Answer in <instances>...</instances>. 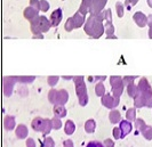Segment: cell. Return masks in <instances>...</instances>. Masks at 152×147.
<instances>
[{"instance_id": "6da1fadb", "label": "cell", "mask_w": 152, "mask_h": 147, "mask_svg": "<svg viewBox=\"0 0 152 147\" xmlns=\"http://www.w3.org/2000/svg\"><path fill=\"white\" fill-rule=\"evenodd\" d=\"M103 14L99 13L96 15H91L88 17V20L86 21L85 24V32L86 34H88L89 37L94 39L99 38L104 31H105V26H103Z\"/></svg>"}, {"instance_id": "7a4b0ae2", "label": "cell", "mask_w": 152, "mask_h": 147, "mask_svg": "<svg viewBox=\"0 0 152 147\" xmlns=\"http://www.w3.org/2000/svg\"><path fill=\"white\" fill-rule=\"evenodd\" d=\"M31 32L34 34H42L47 32L50 26H53L50 21L47 20L46 16H39L37 18H34L33 21H31Z\"/></svg>"}, {"instance_id": "3957f363", "label": "cell", "mask_w": 152, "mask_h": 147, "mask_svg": "<svg viewBox=\"0 0 152 147\" xmlns=\"http://www.w3.org/2000/svg\"><path fill=\"white\" fill-rule=\"evenodd\" d=\"M75 85H76V93L79 99V104L81 106H86L88 103V95H87V89H86V83L84 82L83 77H73Z\"/></svg>"}, {"instance_id": "277c9868", "label": "cell", "mask_w": 152, "mask_h": 147, "mask_svg": "<svg viewBox=\"0 0 152 147\" xmlns=\"http://www.w3.org/2000/svg\"><path fill=\"white\" fill-rule=\"evenodd\" d=\"M107 1V0H83L81 5L87 8L91 15H96V14L102 13Z\"/></svg>"}, {"instance_id": "5b68a950", "label": "cell", "mask_w": 152, "mask_h": 147, "mask_svg": "<svg viewBox=\"0 0 152 147\" xmlns=\"http://www.w3.org/2000/svg\"><path fill=\"white\" fill-rule=\"evenodd\" d=\"M110 83L112 85V93H113V97L119 98L121 96L122 91H124V80L120 77H110Z\"/></svg>"}, {"instance_id": "8992f818", "label": "cell", "mask_w": 152, "mask_h": 147, "mask_svg": "<svg viewBox=\"0 0 152 147\" xmlns=\"http://www.w3.org/2000/svg\"><path fill=\"white\" fill-rule=\"evenodd\" d=\"M137 87H138V90L143 93L145 99L148 101H150L152 97V88H151V85H150V83L148 82V80H146L145 77H142V79L140 80V83H138ZM146 104H148V103H146Z\"/></svg>"}, {"instance_id": "52a82bcc", "label": "cell", "mask_w": 152, "mask_h": 147, "mask_svg": "<svg viewBox=\"0 0 152 147\" xmlns=\"http://www.w3.org/2000/svg\"><path fill=\"white\" fill-rule=\"evenodd\" d=\"M102 105L105 106L107 109H114L119 105V98L112 97L110 93H105L102 97Z\"/></svg>"}, {"instance_id": "ba28073f", "label": "cell", "mask_w": 152, "mask_h": 147, "mask_svg": "<svg viewBox=\"0 0 152 147\" xmlns=\"http://www.w3.org/2000/svg\"><path fill=\"white\" fill-rule=\"evenodd\" d=\"M16 77H5L4 80V91H5V95L6 96H10L12 93H13V87L15 85Z\"/></svg>"}, {"instance_id": "9c48e42d", "label": "cell", "mask_w": 152, "mask_h": 147, "mask_svg": "<svg viewBox=\"0 0 152 147\" xmlns=\"http://www.w3.org/2000/svg\"><path fill=\"white\" fill-rule=\"evenodd\" d=\"M23 14H24V17L31 22V21H33L34 18L39 17V10L30 6V7H26L24 9V13H23Z\"/></svg>"}, {"instance_id": "30bf717a", "label": "cell", "mask_w": 152, "mask_h": 147, "mask_svg": "<svg viewBox=\"0 0 152 147\" xmlns=\"http://www.w3.org/2000/svg\"><path fill=\"white\" fill-rule=\"evenodd\" d=\"M134 21L135 23L140 26V28H144L145 25L148 24V16H145L142 12H137L134 14Z\"/></svg>"}, {"instance_id": "8fae6325", "label": "cell", "mask_w": 152, "mask_h": 147, "mask_svg": "<svg viewBox=\"0 0 152 147\" xmlns=\"http://www.w3.org/2000/svg\"><path fill=\"white\" fill-rule=\"evenodd\" d=\"M61 20H62V9L61 8H57L55 9L52 15H50V23L53 26H57L58 24L61 23Z\"/></svg>"}, {"instance_id": "7c38bea8", "label": "cell", "mask_w": 152, "mask_h": 147, "mask_svg": "<svg viewBox=\"0 0 152 147\" xmlns=\"http://www.w3.org/2000/svg\"><path fill=\"white\" fill-rule=\"evenodd\" d=\"M146 103H148V101L145 99L143 93L141 91H138V93L134 97V105L136 107H143V106H146Z\"/></svg>"}, {"instance_id": "4fadbf2b", "label": "cell", "mask_w": 152, "mask_h": 147, "mask_svg": "<svg viewBox=\"0 0 152 147\" xmlns=\"http://www.w3.org/2000/svg\"><path fill=\"white\" fill-rule=\"evenodd\" d=\"M69 99V93L65 89H61L58 90L57 93V101L56 104H60V105H64Z\"/></svg>"}, {"instance_id": "5bb4252c", "label": "cell", "mask_w": 152, "mask_h": 147, "mask_svg": "<svg viewBox=\"0 0 152 147\" xmlns=\"http://www.w3.org/2000/svg\"><path fill=\"white\" fill-rule=\"evenodd\" d=\"M120 129H121V133H122V137H125V136H127L130 131H132V124H130V121L128 120H124L120 122V127H119Z\"/></svg>"}, {"instance_id": "9a60e30c", "label": "cell", "mask_w": 152, "mask_h": 147, "mask_svg": "<svg viewBox=\"0 0 152 147\" xmlns=\"http://www.w3.org/2000/svg\"><path fill=\"white\" fill-rule=\"evenodd\" d=\"M15 133L16 136H17V138L23 139V138H25L28 136V128L24 124H18L15 130Z\"/></svg>"}, {"instance_id": "2e32d148", "label": "cell", "mask_w": 152, "mask_h": 147, "mask_svg": "<svg viewBox=\"0 0 152 147\" xmlns=\"http://www.w3.org/2000/svg\"><path fill=\"white\" fill-rule=\"evenodd\" d=\"M72 18H73V22H75V26L77 28H80L85 22V15L84 14H81L79 10L77 12L75 15L72 16Z\"/></svg>"}, {"instance_id": "e0dca14e", "label": "cell", "mask_w": 152, "mask_h": 147, "mask_svg": "<svg viewBox=\"0 0 152 147\" xmlns=\"http://www.w3.org/2000/svg\"><path fill=\"white\" fill-rule=\"evenodd\" d=\"M44 120L45 119H41V117H36V119H33V121H32V128L36 130V131H41V129H42V125H44Z\"/></svg>"}, {"instance_id": "ac0fdd59", "label": "cell", "mask_w": 152, "mask_h": 147, "mask_svg": "<svg viewBox=\"0 0 152 147\" xmlns=\"http://www.w3.org/2000/svg\"><path fill=\"white\" fill-rule=\"evenodd\" d=\"M54 113H55V115H57L58 117H64V116L66 115V109H64L63 105L55 104V106H54Z\"/></svg>"}, {"instance_id": "d6986e66", "label": "cell", "mask_w": 152, "mask_h": 147, "mask_svg": "<svg viewBox=\"0 0 152 147\" xmlns=\"http://www.w3.org/2000/svg\"><path fill=\"white\" fill-rule=\"evenodd\" d=\"M52 129H53V122H52V120L45 119V120H44V125H42L41 132H42L44 135H48Z\"/></svg>"}, {"instance_id": "ffe728a7", "label": "cell", "mask_w": 152, "mask_h": 147, "mask_svg": "<svg viewBox=\"0 0 152 147\" xmlns=\"http://www.w3.org/2000/svg\"><path fill=\"white\" fill-rule=\"evenodd\" d=\"M109 119H110L111 123L115 124V123H118V122L120 121V119H121V115H120L119 111H117V109H113V111H111V112H110Z\"/></svg>"}, {"instance_id": "44dd1931", "label": "cell", "mask_w": 152, "mask_h": 147, "mask_svg": "<svg viewBox=\"0 0 152 147\" xmlns=\"http://www.w3.org/2000/svg\"><path fill=\"white\" fill-rule=\"evenodd\" d=\"M15 127V117L14 116L7 115L5 119V128L7 130H13Z\"/></svg>"}, {"instance_id": "7402d4cb", "label": "cell", "mask_w": 152, "mask_h": 147, "mask_svg": "<svg viewBox=\"0 0 152 147\" xmlns=\"http://www.w3.org/2000/svg\"><path fill=\"white\" fill-rule=\"evenodd\" d=\"M138 91H140V90H138V87L134 85V82L127 85V93H128V96H129V97H133V98H134L137 93H138Z\"/></svg>"}, {"instance_id": "603a6c76", "label": "cell", "mask_w": 152, "mask_h": 147, "mask_svg": "<svg viewBox=\"0 0 152 147\" xmlns=\"http://www.w3.org/2000/svg\"><path fill=\"white\" fill-rule=\"evenodd\" d=\"M75 129H76V125H75V123L72 122V121H66V123H65V128H64V132L68 135V136H70V135H72L73 132H75Z\"/></svg>"}, {"instance_id": "cb8c5ba5", "label": "cell", "mask_w": 152, "mask_h": 147, "mask_svg": "<svg viewBox=\"0 0 152 147\" xmlns=\"http://www.w3.org/2000/svg\"><path fill=\"white\" fill-rule=\"evenodd\" d=\"M135 127H136V129H138L140 132H142V133H143V132L149 128L142 119H137V120H135Z\"/></svg>"}, {"instance_id": "d4e9b609", "label": "cell", "mask_w": 152, "mask_h": 147, "mask_svg": "<svg viewBox=\"0 0 152 147\" xmlns=\"http://www.w3.org/2000/svg\"><path fill=\"white\" fill-rule=\"evenodd\" d=\"M95 93L99 97H103L105 95V88H104V85L102 82H99L97 85H95Z\"/></svg>"}, {"instance_id": "484cf974", "label": "cell", "mask_w": 152, "mask_h": 147, "mask_svg": "<svg viewBox=\"0 0 152 147\" xmlns=\"http://www.w3.org/2000/svg\"><path fill=\"white\" fill-rule=\"evenodd\" d=\"M85 130H86V132H88V133L94 132V130H95V121L93 119L88 120L86 122V124H85Z\"/></svg>"}, {"instance_id": "4316f807", "label": "cell", "mask_w": 152, "mask_h": 147, "mask_svg": "<svg viewBox=\"0 0 152 147\" xmlns=\"http://www.w3.org/2000/svg\"><path fill=\"white\" fill-rule=\"evenodd\" d=\"M136 109H129L127 111V113H126V119L128 120V121H135L136 119Z\"/></svg>"}, {"instance_id": "83f0119b", "label": "cell", "mask_w": 152, "mask_h": 147, "mask_svg": "<svg viewBox=\"0 0 152 147\" xmlns=\"http://www.w3.org/2000/svg\"><path fill=\"white\" fill-rule=\"evenodd\" d=\"M64 29H65V31H72L73 29H76V26H75V22H73V18L72 17H69L68 21H66V23L64 25Z\"/></svg>"}, {"instance_id": "f1b7e54d", "label": "cell", "mask_w": 152, "mask_h": 147, "mask_svg": "<svg viewBox=\"0 0 152 147\" xmlns=\"http://www.w3.org/2000/svg\"><path fill=\"white\" fill-rule=\"evenodd\" d=\"M57 90H55V89H52L49 93H48V99L49 101L52 103V104H56V101H57Z\"/></svg>"}, {"instance_id": "f546056e", "label": "cell", "mask_w": 152, "mask_h": 147, "mask_svg": "<svg viewBox=\"0 0 152 147\" xmlns=\"http://www.w3.org/2000/svg\"><path fill=\"white\" fill-rule=\"evenodd\" d=\"M34 80V77H16V81L21 83H30Z\"/></svg>"}, {"instance_id": "4dcf8cb0", "label": "cell", "mask_w": 152, "mask_h": 147, "mask_svg": "<svg viewBox=\"0 0 152 147\" xmlns=\"http://www.w3.org/2000/svg\"><path fill=\"white\" fill-rule=\"evenodd\" d=\"M52 122H53V129H60L62 127L61 117H58L57 115H55L52 119Z\"/></svg>"}, {"instance_id": "1f68e13d", "label": "cell", "mask_w": 152, "mask_h": 147, "mask_svg": "<svg viewBox=\"0 0 152 147\" xmlns=\"http://www.w3.org/2000/svg\"><path fill=\"white\" fill-rule=\"evenodd\" d=\"M105 32H107V37H111V35H113L114 26L112 25V23H111V22H107V25H105Z\"/></svg>"}, {"instance_id": "d6a6232c", "label": "cell", "mask_w": 152, "mask_h": 147, "mask_svg": "<svg viewBox=\"0 0 152 147\" xmlns=\"http://www.w3.org/2000/svg\"><path fill=\"white\" fill-rule=\"evenodd\" d=\"M115 10H117V14L119 17H122L124 16V10H125V8H124V5H122L121 2H117L115 4Z\"/></svg>"}, {"instance_id": "836d02e7", "label": "cell", "mask_w": 152, "mask_h": 147, "mask_svg": "<svg viewBox=\"0 0 152 147\" xmlns=\"http://www.w3.org/2000/svg\"><path fill=\"white\" fill-rule=\"evenodd\" d=\"M102 14H103L104 20H107V22H111L112 17H111V10H110V9H105V10H103V12H102Z\"/></svg>"}, {"instance_id": "e575fe53", "label": "cell", "mask_w": 152, "mask_h": 147, "mask_svg": "<svg viewBox=\"0 0 152 147\" xmlns=\"http://www.w3.org/2000/svg\"><path fill=\"white\" fill-rule=\"evenodd\" d=\"M49 9V4L47 2V0H40V10L47 12Z\"/></svg>"}, {"instance_id": "d590c367", "label": "cell", "mask_w": 152, "mask_h": 147, "mask_svg": "<svg viewBox=\"0 0 152 147\" xmlns=\"http://www.w3.org/2000/svg\"><path fill=\"white\" fill-rule=\"evenodd\" d=\"M58 80H60V77H48V79H47L48 85H50V87H54V85L57 83Z\"/></svg>"}, {"instance_id": "8d00e7d4", "label": "cell", "mask_w": 152, "mask_h": 147, "mask_svg": "<svg viewBox=\"0 0 152 147\" xmlns=\"http://www.w3.org/2000/svg\"><path fill=\"white\" fill-rule=\"evenodd\" d=\"M44 147H55V143L50 137H47L44 141Z\"/></svg>"}, {"instance_id": "74e56055", "label": "cell", "mask_w": 152, "mask_h": 147, "mask_svg": "<svg viewBox=\"0 0 152 147\" xmlns=\"http://www.w3.org/2000/svg\"><path fill=\"white\" fill-rule=\"evenodd\" d=\"M143 136L145 137V139H148V140L152 139V128L151 127H149V128L143 132Z\"/></svg>"}, {"instance_id": "f35d334b", "label": "cell", "mask_w": 152, "mask_h": 147, "mask_svg": "<svg viewBox=\"0 0 152 147\" xmlns=\"http://www.w3.org/2000/svg\"><path fill=\"white\" fill-rule=\"evenodd\" d=\"M113 137L115 139H120L122 137L121 129H120V128H114L113 129Z\"/></svg>"}, {"instance_id": "ab89813d", "label": "cell", "mask_w": 152, "mask_h": 147, "mask_svg": "<svg viewBox=\"0 0 152 147\" xmlns=\"http://www.w3.org/2000/svg\"><path fill=\"white\" fill-rule=\"evenodd\" d=\"M122 80H124V85H130V83H133V82H134L135 77H125Z\"/></svg>"}, {"instance_id": "60d3db41", "label": "cell", "mask_w": 152, "mask_h": 147, "mask_svg": "<svg viewBox=\"0 0 152 147\" xmlns=\"http://www.w3.org/2000/svg\"><path fill=\"white\" fill-rule=\"evenodd\" d=\"M30 6L40 10V0H30Z\"/></svg>"}, {"instance_id": "b9f144b4", "label": "cell", "mask_w": 152, "mask_h": 147, "mask_svg": "<svg viewBox=\"0 0 152 147\" xmlns=\"http://www.w3.org/2000/svg\"><path fill=\"white\" fill-rule=\"evenodd\" d=\"M86 147H104V146L99 141H91V143H88V145Z\"/></svg>"}, {"instance_id": "7bdbcfd3", "label": "cell", "mask_w": 152, "mask_h": 147, "mask_svg": "<svg viewBox=\"0 0 152 147\" xmlns=\"http://www.w3.org/2000/svg\"><path fill=\"white\" fill-rule=\"evenodd\" d=\"M137 1H138V0H126L125 5L127 6V8H132L133 6H135V5H136Z\"/></svg>"}, {"instance_id": "ee69618b", "label": "cell", "mask_w": 152, "mask_h": 147, "mask_svg": "<svg viewBox=\"0 0 152 147\" xmlns=\"http://www.w3.org/2000/svg\"><path fill=\"white\" fill-rule=\"evenodd\" d=\"M26 147H36V143L32 138H29L26 140Z\"/></svg>"}, {"instance_id": "f6af8a7d", "label": "cell", "mask_w": 152, "mask_h": 147, "mask_svg": "<svg viewBox=\"0 0 152 147\" xmlns=\"http://www.w3.org/2000/svg\"><path fill=\"white\" fill-rule=\"evenodd\" d=\"M63 147H73V141L72 140H65L64 143H63Z\"/></svg>"}, {"instance_id": "bcb514c9", "label": "cell", "mask_w": 152, "mask_h": 147, "mask_svg": "<svg viewBox=\"0 0 152 147\" xmlns=\"http://www.w3.org/2000/svg\"><path fill=\"white\" fill-rule=\"evenodd\" d=\"M104 146L105 147H114V143L111 139H107L104 141Z\"/></svg>"}, {"instance_id": "7dc6e473", "label": "cell", "mask_w": 152, "mask_h": 147, "mask_svg": "<svg viewBox=\"0 0 152 147\" xmlns=\"http://www.w3.org/2000/svg\"><path fill=\"white\" fill-rule=\"evenodd\" d=\"M148 25H149L150 28H152V14L148 16Z\"/></svg>"}, {"instance_id": "c3c4849f", "label": "cell", "mask_w": 152, "mask_h": 147, "mask_svg": "<svg viewBox=\"0 0 152 147\" xmlns=\"http://www.w3.org/2000/svg\"><path fill=\"white\" fill-rule=\"evenodd\" d=\"M33 38L34 39H42V34H34V35H33Z\"/></svg>"}, {"instance_id": "681fc988", "label": "cell", "mask_w": 152, "mask_h": 147, "mask_svg": "<svg viewBox=\"0 0 152 147\" xmlns=\"http://www.w3.org/2000/svg\"><path fill=\"white\" fill-rule=\"evenodd\" d=\"M146 106L148 107H152V97H151V99L148 101V104H146Z\"/></svg>"}, {"instance_id": "f907efd6", "label": "cell", "mask_w": 152, "mask_h": 147, "mask_svg": "<svg viewBox=\"0 0 152 147\" xmlns=\"http://www.w3.org/2000/svg\"><path fill=\"white\" fill-rule=\"evenodd\" d=\"M149 38L152 39V28H150V30H149Z\"/></svg>"}, {"instance_id": "816d5d0a", "label": "cell", "mask_w": 152, "mask_h": 147, "mask_svg": "<svg viewBox=\"0 0 152 147\" xmlns=\"http://www.w3.org/2000/svg\"><path fill=\"white\" fill-rule=\"evenodd\" d=\"M148 5H149V7L152 8V0H148Z\"/></svg>"}, {"instance_id": "f5cc1de1", "label": "cell", "mask_w": 152, "mask_h": 147, "mask_svg": "<svg viewBox=\"0 0 152 147\" xmlns=\"http://www.w3.org/2000/svg\"><path fill=\"white\" fill-rule=\"evenodd\" d=\"M63 79H65V80H70V79H73L72 77H63Z\"/></svg>"}]
</instances>
